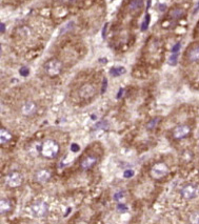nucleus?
Returning <instances> with one entry per match:
<instances>
[{
	"mask_svg": "<svg viewBox=\"0 0 199 224\" xmlns=\"http://www.w3.org/2000/svg\"><path fill=\"white\" fill-rule=\"evenodd\" d=\"M59 151H60L59 144L54 140L48 139L41 144L40 154L46 159H55L58 156Z\"/></svg>",
	"mask_w": 199,
	"mask_h": 224,
	"instance_id": "1",
	"label": "nucleus"
},
{
	"mask_svg": "<svg viewBox=\"0 0 199 224\" xmlns=\"http://www.w3.org/2000/svg\"><path fill=\"white\" fill-rule=\"evenodd\" d=\"M43 70L46 74L50 77H56L62 71V63L57 59H51L44 63Z\"/></svg>",
	"mask_w": 199,
	"mask_h": 224,
	"instance_id": "2",
	"label": "nucleus"
},
{
	"mask_svg": "<svg viewBox=\"0 0 199 224\" xmlns=\"http://www.w3.org/2000/svg\"><path fill=\"white\" fill-rule=\"evenodd\" d=\"M49 206L43 201H36L30 206V213L35 218H44L48 215Z\"/></svg>",
	"mask_w": 199,
	"mask_h": 224,
	"instance_id": "3",
	"label": "nucleus"
},
{
	"mask_svg": "<svg viewBox=\"0 0 199 224\" xmlns=\"http://www.w3.org/2000/svg\"><path fill=\"white\" fill-rule=\"evenodd\" d=\"M23 182V176L18 172L10 173L8 176L4 178V183L6 186L11 187V188H16V187L20 186Z\"/></svg>",
	"mask_w": 199,
	"mask_h": 224,
	"instance_id": "4",
	"label": "nucleus"
},
{
	"mask_svg": "<svg viewBox=\"0 0 199 224\" xmlns=\"http://www.w3.org/2000/svg\"><path fill=\"white\" fill-rule=\"evenodd\" d=\"M151 177L154 179H161L169 174V167L164 162H158L151 168Z\"/></svg>",
	"mask_w": 199,
	"mask_h": 224,
	"instance_id": "5",
	"label": "nucleus"
},
{
	"mask_svg": "<svg viewBox=\"0 0 199 224\" xmlns=\"http://www.w3.org/2000/svg\"><path fill=\"white\" fill-rule=\"evenodd\" d=\"M199 194V186L195 183H189L181 189V196L187 200L195 199Z\"/></svg>",
	"mask_w": 199,
	"mask_h": 224,
	"instance_id": "6",
	"label": "nucleus"
},
{
	"mask_svg": "<svg viewBox=\"0 0 199 224\" xmlns=\"http://www.w3.org/2000/svg\"><path fill=\"white\" fill-rule=\"evenodd\" d=\"M191 132H192V129L190 125L180 124V125H177V126L173 129L172 135L176 140H181V139H185V138L189 137Z\"/></svg>",
	"mask_w": 199,
	"mask_h": 224,
	"instance_id": "7",
	"label": "nucleus"
},
{
	"mask_svg": "<svg viewBox=\"0 0 199 224\" xmlns=\"http://www.w3.org/2000/svg\"><path fill=\"white\" fill-rule=\"evenodd\" d=\"M95 94H96L95 86H94L93 84H91V83H85V84H83L78 91L79 97L83 100L92 99V98L95 96Z\"/></svg>",
	"mask_w": 199,
	"mask_h": 224,
	"instance_id": "8",
	"label": "nucleus"
},
{
	"mask_svg": "<svg viewBox=\"0 0 199 224\" xmlns=\"http://www.w3.org/2000/svg\"><path fill=\"white\" fill-rule=\"evenodd\" d=\"M36 112H37V104L34 101H31V100L25 101L21 106V113L27 117L33 116Z\"/></svg>",
	"mask_w": 199,
	"mask_h": 224,
	"instance_id": "9",
	"label": "nucleus"
},
{
	"mask_svg": "<svg viewBox=\"0 0 199 224\" xmlns=\"http://www.w3.org/2000/svg\"><path fill=\"white\" fill-rule=\"evenodd\" d=\"M50 179H51V172L49 170H40L35 174V180L38 183H41V184L49 182Z\"/></svg>",
	"mask_w": 199,
	"mask_h": 224,
	"instance_id": "10",
	"label": "nucleus"
},
{
	"mask_svg": "<svg viewBox=\"0 0 199 224\" xmlns=\"http://www.w3.org/2000/svg\"><path fill=\"white\" fill-rule=\"evenodd\" d=\"M97 161H98V159L96 157H94V156H87V157H85L84 159L81 161L80 167L82 168L83 170H89L97 163Z\"/></svg>",
	"mask_w": 199,
	"mask_h": 224,
	"instance_id": "11",
	"label": "nucleus"
},
{
	"mask_svg": "<svg viewBox=\"0 0 199 224\" xmlns=\"http://www.w3.org/2000/svg\"><path fill=\"white\" fill-rule=\"evenodd\" d=\"M188 60L190 62H198L199 61V45H195L190 48L187 54Z\"/></svg>",
	"mask_w": 199,
	"mask_h": 224,
	"instance_id": "12",
	"label": "nucleus"
},
{
	"mask_svg": "<svg viewBox=\"0 0 199 224\" xmlns=\"http://www.w3.org/2000/svg\"><path fill=\"white\" fill-rule=\"evenodd\" d=\"M11 139H12V134L4 127H1V129H0V143L5 144L10 142Z\"/></svg>",
	"mask_w": 199,
	"mask_h": 224,
	"instance_id": "13",
	"label": "nucleus"
},
{
	"mask_svg": "<svg viewBox=\"0 0 199 224\" xmlns=\"http://www.w3.org/2000/svg\"><path fill=\"white\" fill-rule=\"evenodd\" d=\"M185 11L183 8H174L170 12V17L172 19H175V20H178V19H181L182 17H185Z\"/></svg>",
	"mask_w": 199,
	"mask_h": 224,
	"instance_id": "14",
	"label": "nucleus"
},
{
	"mask_svg": "<svg viewBox=\"0 0 199 224\" xmlns=\"http://www.w3.org/2000/svg\"><path fill=\"white\" fill-rule=\"evenodd\" d=\"M130 10L133 12H137V11H140L143 8V0H131L129 5Z\"/></svg>",
	"mask_w": 199,
	"mask_h": 224,
	"instance_id": "15",
	"label": "nucleus"
},
{
	"mask_svg": "<svg viewBox=\"0 0 199 224\" xmlns=\"http://www.w3.org/2000/svg\"><path fill=\"white\" fill-rule=\"evenodd\" d=\"M11 208H12V204H11L10 200L1 199V201H0V210H1V214L10 212Z\"/></svg>",
	"mask_w": 199,
	"mask_h": 224,
	"instance_id": "16",
	"label": "nucleus"
},
{
	"mask_svg": "<svg viewBox=\"0 0 199 224\" xmlns=\"http://www.w3.org/2000/svg\"><path fill=\"white\" fill-rule=\"evenodd\" d=\"M125 73V69L123 67H112L110 70V75L113 77H119L122 74Z\"/></svg>",
	"mask_w": 199,
	"mask_h": 224,
	"instance_id": "17",
	"label": "nucleus"
},
{
	"mask_svg": "<svg viewBox=\"0 0 199 224\" xmlns=\"http://www.w3.org/2000/svg\"><path fill=\"white\" fill-rule=\"evenodd\" d=\"M150 21H151V15H150L149 13H147V14H145V17H144V20H143L142 24H141V31L142 32L147 31V27H149V25H150Z\"/></svg>",
	"mask_w": 199,
	"mask_h": 224,
	"instance_id": "18",
	"label": "nucleus"
},
{
	"mask_svg": "<svg viewBox=\"0 0 199 224\" xmlns=\"http://www.w3.org/2000/svg\"><path fill=\"white\" fill-rule=\"evenodd\" d=\"M160 120H161V119H160L159 117L152 119V120L150 121V122H147V129H155V127L158 125V123L160 122Z\"/></svg>",
	"mask_w": 199,
	"mask_h": 224,
	"instance_id": "19",
	"label": "nucleus"
},
{
	"mask_svg": "<svg viewBox=\"0 0 199 224\" xmlns=\"http://www.w3.org/2000/svg\"><path fill=\"white\" fill-rule=\"evenodd\" d=\"M168 62L170 65H176L178 62V53H172V55L169 57Z\"/></svg>",
	"mask_w": 199,
	"mask_h": 224,
	"instance_id": "20",
	"label": "nucleus"
},
{
	"mask_svg": "<svg viewBox=\"0 0 199 224\" xmlns=\"http://www.w3.org/2000/svg\"><path fill=\"white\" fill-rule=\"evenodd\" d=\"M190 221L192 223H199V212H194L190 216Z\"/></svg>",
	"mask_w": 199,
	"mask_h": 224,
	"instance_id": "21",
	"label": "nucleus"
},
{
	"mask_svg": "<svg viewBox=\"0 0 199 224\" xmlns=\"http://www.w3.org/2000/svg\"><path fill=\"white\" fill-rule=\"evenodd\" d=\"M18 31L20 32V34L19 35H22V37H27V36L31 34V31H30L29 29H27V26H22V27H20V29H18Z\"/></svg>",
	"mask_w": 199,
	"mask_h": 224,
	"instance_id": "22",
	"label": "nucleus"
},
{
	"mask_svg": "<svg viewBox=\"0 0 199 224\" xmlns=\"http://www.w3.org/2000/svg\"><path fill=\"white\" fill-rule=\"evenodd\" d=\"M134 174L135 173L133 170H125V172H123V177H125V179H130L134 176Z\"/></svg>",
	"mask_w": 199,
	"mask_h": 224,
	"instance_id": "23",
	"label": "nucleus"
},
{
	"mask_svg": "<svg viewBox=\"0 0 199 224\" xmlns=\"http://www.w3.org/2000/svg\"><path fill=\"white\" fill-rule=\"evenodd\" d=\"M19 74L22 77H27L30 74V69H27V67H21V69L19 70Z\"/></svg>",
	"mask_w": 199,
	"mask_h": 224,
	"instance_id": "24",
	"label": "nucleus"
},
{
	"mask_svg": "<svg viewBox=\"0 0 199 224\" xmlns=\"http://www.w3.org/2000/svg\"><path fill=\"white\" fill-rule=\"evenodd\" d=\"M128 210H129V207H128L125 204L123 203H119L118 205H117V210L120 213H125V212H128Z\"/></svg>",
	"mask_w": 199,
	"mask_h": 224,
	"instance_id": "25",
	"label": "nucleus"
},
{
	"mask_svg": "<svg viewBox=\"0 0 199 224\" xmlns=\"http://www.w3.org/2000/svg\"><path fill=\"white\" fill-rule=\"evenodd\" d=\"M106 89H108V79L103 78V80H102V85H101V94L106 93Z\"/></svg>",
	"mask_w": 199,
	"mask_h": 224,
	"instance_id": "26",
	"label": "nucleus"
},
{
	"mask_svg": "<svg viewBox=\"0 0 199 224\" xmlns=\"http://www.w3.org/2000/svg\"><path fill=\"white\" fill-rule=\"evenodd\" d=\"M180 48H181V43H180V42H177L175 45H173L172 53H178L179 51H180Z\"/></svg>",
	"mask_w": 199,
	"mask_h": 224,
	"instance_id": "27",
	"label": "nucleus"
},
{
	"mask_svg": "<svg viewBox=\"0 0 199 224\" xmlns=\"http://www.w3.org/2000/svg\"><path fill=\"white\" fill-rule=\"evenodd\" d=\"M70 148H71V151H72V153H77V151H79V149H80V146L77 143H72Z\"/></svg>",
	"mask_w": 199,
	"mask_h": 224,
	"instance_id": "28",
	"label": "nucleus"
},
{
	"mask_svg": "<svg viewBox=\"0 0 199 224\" xmlns=\"http://www.w3.org/2000/svg\"><path fill=\"white\" fill-rule=\"evenodd\" d=\"M113 198H114L115 201H119L121 198H123V193H122V191H118V193L115 194L114 197H113Z\"/></svg>",
	"mask_w": 199,
	"mask_h": 224,
	"instance_id": "29",
	"label": "nucleus"
},
{
	"mask_svg": "<svg viewBox=\"0 0 199 224\" xmlns=\"http://www.w3.org/2000/svg\"><path fill=\"white\" fill-rule=\"evenodd\" d=\"M106 121H100L99 123H97L96 124V129H106Z\"/></svg>",
	"mask_w": 199,
	"mask_h": 224,
	"instance_id": "30",
	"label": "nucleus"
},
{
	"mask_svg": "<svg viewBox=\"0 0 199 224\" xmlns=\"http://www.w3.org/2000/svg\"><path fill=\"white\" fill-rule=\"evenodd\" d=\"M59 1L65 4H74V3H76L78 0H59Z\"/></svg>",
	"mask_w": 199,
	"mask_h": 224,
	"instance_id": "31",
	"label": "nucleus"
},
{
	"mask_svg": "<svg viewBox=\"0 0 199 224\" xmlns=\"http://www.w3.org/2000/svg\"><path fill=\"white\" fill-rule=\"evenodd\" d=\"M106 29H108V23H106L102 29V38H106Z\"/></svg>",
	"mask_w": 199,
	"mask_h": 224,
	"instance_id": "32",
	"label": "nucleus"
},
{
	"mask_svg": "<svg viewBox=\"0 0 199 224\" xmlns=\"http://www.w3.org/2000/svg\"><path fill=\"white\" fill-rule=\"evenodd\" d=\"M123 92H125V89H119V92H118V95H117V99H119V98H120L121 96H122Z\"/></svg>",
	"mask_w": 199,
	"mask_h": 224,
	"instance_id": "33",
	"label": "nucleus"
},
{
	"mask_svg": "<svg viewBox=\"0 0 199 224\" xmlns=\"http://www.w3.org/2000/svg\"><path fill=\"white\" fill-rule=\"evenodd\" d=\"M199 11V2L197 4H196V6H195V8H194V11H193V15H195L196 13H197Z\"/></svg>",
	"mask_w": 199,
	"mask_h": 224,
	"instance_id": "34",
	"label": "nucleus"
},
{
	"mask_svg": "<svg viewBox=\"0 0 199 224\" xmlns=\"http://www.w3.org/2000/svg\"><path fill=\"white\" fill-rule=\"evenodd\" d=\"M4 31H5V24L1 23V33H4Z\"/></svg>",
	"mask_w": 199,
	"mask_h": 224,
	"instance_id": "35",
	"label": "nucleus"
}]
</instances>
